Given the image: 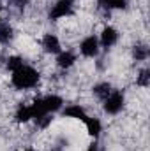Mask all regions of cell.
I'll use <instances>...</instances> for the list:
<instances>
[{"mask_svg":"<svg viewBox=\"0 0 150 151\" xmlns=\"http://www.w3.org/2000/svg\"><path fill=\"white\" fill-rule=\"evenodd\" d=\"M85 125H87V132H88L92 137H99V134H101V130H103V125H101V121H99L97 118H88V116H87Z\"/></svg>","mask_w":150,"mask_h":151,"instance_id":"obj_9","label":"cell"},{"mask_svg":"<svg viewBox=\"0 0 150 151\" xmlns=\"http://www.w3.org/2000/svg\"><path fill=\"white\" fill-rule=\"evenodd\" d=\"M64 116H67V118H74V119H81V121L87 119V113H85V109L79 107V106H69V107H66V109H64Z\"/></svg>","mask_w":150,"mask_h":151,"instance_id":"obj_10","label":"cell"},{"mask_svg":"<svg viewBox=\"0 0 150 151\" xmlns=\"http://www.w3.org/2000/svg\"><path fill=\"white\" fill-rule=\"evenodd\" d=\"M21 65H25V63H23V58H20V56H9V60H7V69H9L11 72H14V70L20 69Z\"/></svg>","mask_w":150,"mask_h":151,"instance_id":"obj_16","label":"cell"},{"mask_svg":"<svg viewBox=\"0 0 150 151\" xmlns=\"http://www.w3.org/2000/svg\"><path fill=\"white\" fill-rule=\"evenodd\" d=\"M25 151H34V150H25Z\"/></svg>","mask_w":150,"mask_h":151,"instance_id":"obj_21","label":"cell"},{"mask_svg":"<svg viewBox=\"0 0 150 151\" xmlns=\"http://www.w3.org/2000/svg\"><path fill=\"white\" fill-rule=\"evenodd\" d=\"M133 55H134L136 62H143V60H147V58H149V49H147L145 46H134Z\"/></svg>","mask_w":150,"mask_h":151,"instance_id":"obj_15","label":"cell"},{"mask_svg":"<svg viewBox=\"0 0 150 151\" xmlns=\"http://www.w3.org/2000/svg\"><path fill=\"white\" fill-rule=\"evenodd\" d=\"M110 91H111V86H110L108 83H101V84H97V86L94 88V93H95L99 99H103V100L110 95Z\"/></svg>","mask_w":150,"mask_h":151,"instance_id":"obj_13","label":"cell"},{"mask_svg":"<svg viewBox=\"0 0 150 151\" xmlns=\"http://www.w3.org/2000/svg\"><path fill=\"white\" fill-rule=\"evenodd\" d=\"M118 40V32L113 28V27H106L101 34V44L103 47H111L113 44H117Z\"/></svg>","mask_w":150,"mask_h":151,"instance_id":"obj_7","label":"cell"},{"mask_svg":"<svg viewBox=\"0 0 150 151\" xmlns=\"http://www.w3.org/2000/svg\"><path fill=\"white\" fill-rule=\"evenodd\" d=\"M69 2H74V0H69Z\"/></svg>","mask_w":150,"mask_h":151,"instance_id":"obj_22","label":"cell"},{"mask_svg":"<svg viewBox=\"0 0 150 151\" xmlns=\"http://www.w3.org/2000/svg\"><path fill=\"white\" fill-rule=\"evenodd\" d=\"M124 102H125V97L122 91H115L111 90L110 95L104 99V111L108 114H118L124 107Z\"/></svg>","mask_w":150,"mask_h":151,"instance_id":"obj_2","label":"cell"},{"mask_svg":"<svg viewBox=\"0 0 150 151\" xmlns=\"http://www.w3.org/2000/svg\"><path fill=\"white\" fill-rule=\"evenodd\" d=\"M79 51H81V55L87 56V58L97 56V55H99V39L94 37V35L85 37L81 40V44H79Z\"/></svg>","mask_w":150,"mask_h":151,"instance_id":"obj_3","label":"cell"},{"mask_svg":"<svg viewBox=\"0 0 150 151\" xmlns=\"http://www.w3.org/2000/svg\"><path fill=\"white\" fill-rule=\"evenodd\" d=\"M16 121L18 123H27L30 119H34V114H32V107L30 106H20L18 111H16Z\"/></svg>","mask_w":150,"mask_h":151,"instance_id":"obj_11","label":"cell"},{"mask_svg":"<svg viewBox=\"0 0 150 151\" xmlns=\"http://www.w3.org/2000/svg\"><path fill=\"white\" fill-rule=\"evenodd\" d=\"M0 16H2V5H0Z\"/></svg>","mask_w":150,"mask_h":151,"instance_id":"obj_20","label":"cell"},{"mask_svg":"<svg viewBox=\"0 0 150 151\" xmlns=\"http://www.w3.org/2000/svg\"><path fill=\"white\" fill-rule=\"evenodd\" d=\"M150 72L147 70V69H143L141 72H140V76H138V79H136V83L140 84V86H149V81H150Z\"/></svg>","mask_w":150,"mask_h":151,"instance_id":"obj_17","label":"cell"},{"mask_svg":"<svg viewBox=\"0 0 150 151\" xmlns=\"http://www.w3.org/2000/svg\"><path fill=\"white\" fill-rule=\"evenodd\" d=\"M62 104H64V100H62L58 95H48V97L42 99V106H44L46 113H50V114H53L55 111H58V109L62 107Z\"/></svg>","mask_w":150,"mask_h":151,"instance_id":"obj_6","label":"cell"},{"mask_svg":"<svg viewBox=\"0 0 150 151\" xmlns=\"http://www.w3.org/2000/svg\"><path fill=\"white\" fill-rule=\"evenodd\" d=\"M104 9H125L127 0H99Z\"/></svg>","mask_w":150,"mask_h":151,"instance_id":"obj_12","label":"cell"},{"mask_svg":"<svg viewBox=\"0 0 150 151\" xmlns=\"http://www.w3.org/2000/svg\"><path fill=\"white\" fill-rule=\"evenodd\" d=\"M87 151H101V148L94 142V144H90V146H88V150H87Z\"/></svg>","mask_w":150,"mask_h":151,"instance_id":"obj_19","label":"cell"},{"mask_svg":"<svg viewBox=\"0 0 150 151\" xmlns=\"http://www.w3.org/2000/svg\"><path fill=\"white\" fill-rule=\"evenodd\" d=\"M11 39H12V28H11L9 25H2V23H0V42L5 44V42H9Z\"/></svg>","mask_w":150,"mask_h":151,"instance_id":"obj_14","label":"cell"},{"mask_svg":"<svg viewBox=\"0 0 150 151\" xmlns=\"http://www.w3.org/2000/svg\"><path fill=\"white\" fill-rule=\"evenodd\" d=\"M42 47H44V51L46 53H50V55H58L62 49H60V40L57 35H53V34H46L44 37H42Z\"/></svg>","mask_w":150,"mask_h":151,"instance_id":"obj_5","label":"cell"},{"mask_svg":"<svg viewBox=\"0 0 150 151\" xmlns=\"http://www.w3.org/2000/svg\"><path fill=\"white\" fill-rule=\"evenodd\" d=\"M76 62V55L71 53V51H60L58 53V58H57V63L60 69H69L73 67Z\"/></svg>","mask_w":150,"mask_h":151,"instance_id":"obj_8","label":"cell"},{"mask_svg":"<svg viewBox=\"0 0 150 151\" xmlns=\"http://www.w3.org/2000/svg\"><path fill=\"white\" fill-rule=\"evenodd\" d=\"M12 2H14V5H16V7H20V9H23V7L28 4V0H12Z\"/></svg>","mask_w":150,"mask_h":151,"instance_id":"obj_18","label":"cell"},{"mask_svg":"<svg viewBox=\"0 0 150 151\" xmlns=\"http://www.w3.org/2000/svg\"><path fill=\"white\" fill-rule=\"evenodd\" d=\"M11 83H12V86L18 88V90L34 88V86H37V83H39V72L36 69L28 67V65H21L20 69H16V70L12 72Z\"/></svg>","mask_w":150,"mask_h":151,"instance_id":"obj_1","label":"cell"},{"mask_svg":"<svg viewBox=\"0 0 150 151\" xmlns=\"http://www.w3.org/2000/svg\"><path fill=\"white\" fill-rule=\"evenodd\" d=\"M71 14H73V2L58 0L50 11V19H60V18H66V16H71Z\"/></svg>","mask_w":150,"mask_h":151,"instance_id":"obj_4","label":"cell"}]
</instances>
